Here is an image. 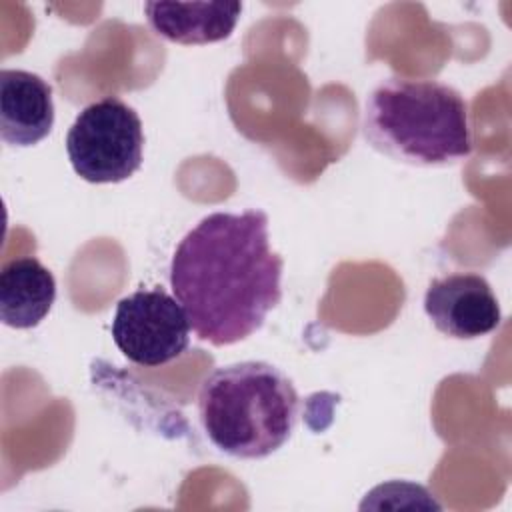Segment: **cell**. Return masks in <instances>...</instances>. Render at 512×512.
Segmentation results:
<instances>
[{"label":"cell","instance_id":"6","mask_svg":"<svg viewBox=\"0 0 512 512\" xmlns=\"http://www.w3.org/2000/svg\"><path fill=\"white\" fill-rule=\"evenodd\" d=\"M424 310L438 332L474 340L500 324V306L488 280L476 272H454L436 278L424 294Z\"/></svg>","mask_w":512,"mask_h":512},{"label":"cell","instance_id":"3","mask_svg":"<svg viewBox=\"0 0 512 512\" xmlns=\"http://www.w3.org/2000/svg\"><path fill=\"white\" fill-rule=\"evenodd\" d=\"M198 416L208 440L220 452L260 460L292 436L298 394L292 380L268 362L228 364L202 382Z\"/></svg>","mask_w":512,"mask_h":512},{"label":"cell","instance_id":"9","mask_svg":"<svg viewBox=\"0 0 512 512\" xmlns=\"http://www.w3.org/2000/svg\"><path fill=\"white\" fill-rule=\"evenodd\" d=\"M56 300L52 272L34 256L6 262L0 272V318L6 326L26 330L38 326Z\"/></svg>","mask_w":512,"mask_h":512},{"label":"cell","instance_id":"5","mask_svg":"<svg viewBox=\"0 0 512 512\" xmlns=\"http://www.w3.org/2000/svg\"><path fill=\"white\" fill-rule=\"evenodd\" d=\"M112 338L130 362L156 368L188 348L190 322L182 304L166 290L142 288L116 304Z\"/></svg>","mask_w":512,"mask_h":512},{"label":"cell","instance_id":"8","mask_svg":"<svg viewBox=\"0 0 512 512\" xmlns=\"http://www.w3.org/2000/svg\"><path fill=\"white\" fill-rule=\"evenodd\" d=\"M152 30L176 44H212L226 40L240 18V2H146Z\"/></svg>","mask_w":512,"mask_h":512},{"label":"cell","instance_id":"2","mask_svg":"<svg viewBox=\"0 0 512 512\" xmlns=\"http://www.w3.org/2000/svg\"><path fill=\"white\" fill-rule=\"evenodd\" d=\"M362 132L374 150L412 166H446L472 152L468 106L436 80L380 82L366 98Z\"/></svg>","mask_w":512,"mask_h":512},{"label":"cell","instance_id":"7","mask_svg":"<svg viewBox=\"0 0 512 512\" xmlns=\"http://www.w3.org/2000/svg\"><path fill=\"white\" fill-rule=\"evenodd\" d=\"M54 126L52 86L28 70L0 72V138L12 146H34Z\"/></svg>","mask_w":512,"mask_h":512},{"label":"cell","instance_id":"4","mask_svg":"<svg viewBox=\"0 0 512 512\" xmlns=\"http://www.w3.org/2000/svg\"><path fill=\"white\" fill-rule=\"evenodd\" d=\"M144 132L140 116L118 96L88 104L66 136L74 172L92 184H114L142 166Z\"/></svg>","mask_w":512,"mask_h":512},{"label":"cell","instance_id":"1","mask_svg":"<svg viewBox=\"0 0 512 512\" xmlns=\"http://www.w3.org/2000/svg\"><path fill=\"white\" fill-rule=\"evenodd\" d=\"M282 268V256L270 248L262 210L214 212L180 240L170 286L194 334L228 346L260 330L280 302Z\"/></svg>","mask_w":512,"mask_h":512}]
</instances>
